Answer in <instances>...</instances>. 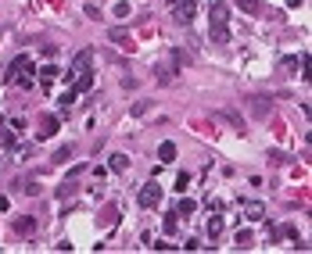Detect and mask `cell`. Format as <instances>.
Masks as SVG:
<instances>
[{"mask_svg":"<svg viewBox=\"0 0 312 254\" xmlns=\"http://www.w3.org/2000/svg\"><path fill=\"white\" fill-rule=\"evenodd\" d=\"M172 211H176V215H183V219H187V215H194V211H197V204L190 201V197H180V204L172 208Z\"/></svg>","mask_w":312,"mask_h":254,"instance_id":"13","label":"cell"},{"mask_svg":"<svg viewBox=\"0 0 312 254\" xmlns=\"http://www.w3.org/2000/svg\"><path fill=\"white\" fill-rule=\"evenodd\" d=\"M112 172H126L130 168V158H126V154H112V165H108Z\"/></svg>","mask_w":312,"mask_h":254,"instance_id":"15","label":"cell"},{"mask_svg":"<svg viewBox=\"0 0 312 254\" xmlns=\"http://www.w3.org/2000/svg\"><path fill=\"white\" fill-rule=\"evenodd\" d=\"M136 201H140V208H158V204H162V186H158V179L144 183L140 194H136Z\"/></svg>","mask_w":312,"mask_h":254,"instance_id":"3","label":"cell"},{"mask_svg":"<svg viewBox=\"0 0 312 254\" xmlns=\"http://www.w3.org/2000/svg\"><path fill=\"white\" fill-rule=\"evenodd\" d=\"M25 194L36 197V194H40V183H33V179H29V183H25Z\"/></svg>","mask_w":312,"mask_h":254,"instance_id":"27","label":"cell"},{"mask_svg":"<svg viewBox=\"0 0 312 254\" xmlns=\"http://www.w3.org/2000/svg\"><path fill=\"white\" fill-rule=\"evenodd\" d=\"M151 247H154V251H176V243H169V240H154Z\"/></svg>","mask_w":312,"mask_h":254,"instance_id":"24","label":"cell"},{"mask_svg":"<svg viewBox=\"0 0 312 254\" xmlns=\"http://www.w3.org/2000/svg\"><path fill=\"white\" fill-rule=\"evenodd\" d=\"M72 158V147H61L58 154H54V161H58V165H65V161Z\"/></svg>","mask_w":312,"mask_h":254,"instance_id":"21","label":"cell"},{"mask_svg":"<svg viewBox=\"0 0 312 254\" xmlns=\"http://www.w3.org/2000/svg\"><path fill=\"white\" fill-rule=\"evenodd\" d=\"M237 247H251V233H247V229L237 233Z\"/></svg>","mask_w":312,"mask_h":254,"instance_id":"23","label":"cell"},{"mask_svg":"<svg viewBox=\"0 0 312 254\" xmlns=\"http://www.w3.org/2000/svg\"><path fill=\"white\" fill-rule=\"evenodd\" d=\"M251 111L259 115V119H265V115H269V104H265V97H251Z\"/></svg>","mask_w":312,"mask_h":254,"instance_id":"14","label":"cell"},{"mask_svg":"<svg viewBox=\"0 0 312 254\" xmlns=\"http://www.w3.org/2000/svg\"><path fill=\"white\" fill-rule=\"evenodd\" d=\"M219 233H223V219H219V215H212V219H208V237H219Z\"/></svg>","mask_w":312,"mask_h":254,"instance_id":"18","label":"cell"},{"mask_svg":"<svg viewBox=\"0 0 312 254\" xmlns=\"http://www.w3.org/2000/svg\"><path fill=\"white\" fill-rule=\"evenodd\" d=\"M61 129V122H58V115H43V122H40V129H36V136L40 140H50L54 133Z\"/></svg>","mask_w":312,"mask_h":254,"instance_id":"6","label":"cell"},{"mask_svg":"<svg viewBox=\"0 0 312 254\" xmlns=\"http://www.w3.org/2000/svg\"><path fill=\"white\" fill-rule=\"evenodd\" d=\"M244 211H247V219H251V222H262V219H265V204H262V201H247Z\"/></svg>","mask_w":312,"mask_h":254,"instance_id":"10","label":"cell"},{"mask_svg":"<svg viewBox=\"0 0 312 254\" xmlns=\"http://www.w3.org/2000/svg\"><path fill=\"white\" fill-rule=\"evenodd\" d=\"M112 40L118 43V47H130V36H126V29H112Z\"/></svg>","mask_w":312,"mask_h":254,"instance_id":"20","label":"cell"},{"mask_svg":"<svg viewBox=\"0 0 312 254\" xmlns=\"http://www.w3.org/2000/svg\"><path fill=\"white\" fill-rule=\"evenodd\" d=\"M158 161H162V165H172V161H176V143L165 140L162 147H158Z\"/></svg>","mask_w":312,"mask_h":254,"instance_id":"11","label":"cell"},{"mask_svg":"<svg viewBox=\"0 0 312 254\" xmlns=\"http://www.w3.org/2000/svg\"><path fill=\"white\" fill-rule=\"evenodd\" d=\"M61 75V68H54V65H47V68H40V79L43 83H54V79Z\"/></svg>","mask_w":312,"mask_h":254,"instance_id":"19","label":"cell"},{"mask_svg":"<svg viewBox=\"0 0 312 254\" xmlns=\"http://www.w3.org/2000/svg\"><path fill=\"white\" fill-rule=\"evenodd\" d=\"M7 208H11V201H7V197H0V211H7Z\"/></svg>","mask_w":312,"mask_h":254,"instance_id":"28","label":"cell"},{"mask_svg":"<svg viewBox=\"0 0 312 254\" xmlns=\"http://www.w3.org/2000/svg\"><path fill=\"white\" fill-rule=\"evenodd\" d=\"M90 86H94V72H90V68H86V72H79V75L72 79V90H76V93H86Z\"/></svg>","mask_w":312,"mask_h":254,"instance_id":"9","label":"cell"},{"mask_svg":"<svg viewBox=\"0 0 312 254\" xmlns=\"http://www.w3.org/2000/svg\"><path fill=\"white\" fill-rule=\"evenodd\" d=\"M241 11H247V15H255V18H265V4L262 0H233Z\"/></svg>","mask_w":312,"mask_h":254,"instance_id":"7","label":"cell"},{"mask_svg":"<svg viewBox=\"0 0 312 254\" xmlns=\"http://www.w3.org/2000/svg\"><path fill=\"white\" fill-rule=\"evenodd\" d=\"M90 61H94V50H90V47H86V50H79V54H76V61H72V68L65 72V79L72 83L79 72H86V68H90Z\"/></svg>","mask_w":312,"mask_h":254,"instance_id":"4","label":"cell"},{"mask_svg":"<svg viewBox=\"0 0 312 254\" xmlns=\"http://www.w3.org/2000/svg\"><path fill=\"white\" fill-rule=\"evenodd\" d=\"M172 7H176V11H172V18H176L180 25H187L190 18H194V7H197V4H194V0H176Z\"/></svg>","mask_w":312,"mask_h":254,"instance_id":"5","label":"cell"},{"mask_svg":"<svg viewBox=\"0 0 312 254\" xmlns=\"http://www.w3.org/2000/svg\"><path fill=\"white\" fill-rule=\"evenodd\" d=\"M33 229H36V219H33V215H22V219H15V233H22V237H29Z\"/></svg>","mask_w":312,"mask_h":254,"instance_id":"12","label":"cell"},{"mask_svg":"<svg viewBox=\"0 0 312 254\" xmlns=\"http://www.w3.org/2000/svg\"><path fill=\"white\" fill-rule=\"evenodd\" d=\"M76 97H79V93H76V90H72V86H68V90H65V93H61V111H68V107H72V104H76Z\"/></svg>","mask_w":312,"mask_h":254,"instance_id":"17","label":"cell"},{"mask_svg":"<svg viewBox=\"0 0 312 254\" xmlns=\"http://www.w3.org/2000/svg\"><path fill=\"white\" fill-rule=\"evenodd\" d=\"M162 225H165V233H176V225H180V215H176V211H165V222H162Z\"/></svg>","mask_w":312,"mask_h":254,"instance_id":"16","label":"cell"},{"mask_svg":"<svg viewBox=\"0 0 312 254\" xmlns=\"http://www.w3.org/2000/svg\"><path fill=\"white\" fill-rule=\"evenodd\" d=\"M280 237H291V240H298V229H295V225H283V229H280Z\"/></svg>","mask_w":312,"mask_h":254,"instance_id":"25","label":"cell"},{"mask_svg":"<svg viewBox=\"0 0 312 254\" xmlns=\"http://www.w3.org/2000/svg\"><path fill=\"white\" fill-rule=\"evenodd\" d=\"M208 36H212V43H230V7L223 0H215L208 11Z\"/></svg>","mask_w":312,"mask_h":254,"instance_id":"1","label":"cell"},{"mask_svg":"<svg viewBox=\"0 0 312 254\" xmlns=\"http://www.w3.org/2000/svg\"><path fill=\"white\" fill-rule=\"evenodd\" d=\"M201 247H205L201 240H187V243H183V251H201Z\"/></svg>","mask_w":312,"mask_h":254,"instance_id":"26","label":"cell"},{"mask_svg":"<svg viewBox=\"0 0 312 254\" xmlns=\"http://www.w3.org/2000/svg\"><path fill=\"white\" fill-rule=\"evenodd\" d=\"M287 4H291V7H301V0H287Z\"/></svg>","mask_w":312,"mask_h":254,"instance_id":"29","label":"cell"},{"mask_svg":"<svg viewBox=\"0 0 312 254\" xmlns=\"http://www.w3.org/2000/svg\"><path fill=\"white\" fill-rule=\"evenodd\" d=\"M29 72H33V58H29V54H18L11 65H7V75H4V79H7V83L18 79V86L29 90V86H33V75H29Z\"/></svg>","mask_w":312,"mask_h":254,"instance_id":"2","label":"cell"},{"mask_svg":"<svg viewBox=\"0 0 312 254\" xmlns=\"http://www.w3.org/2000/svg\"><path fill=\"white\" fill-rule=\"evenodd\" d=\"M187 186H190V176H187V172H180V176H176V190L183 194V190H187Z\"/></svg>","mask_w":312,"mask_h":254,"instance_id":"22","label":"cell"},{"mask_svg":"<svg viewBox=\"0 0 312 254\" xmlns=\"http://www.w3.org/2000/svg\"><path fill=\"white\" fill-rule=\"evenodd\" d=\"M280 68L287 72V75H295V68L305 72L309 68V58H305V54H301V58H280Z\"/></svg>","mask_w":312,"mask_h":254,"instance_id":"8","label":"cell"}]
</instances>
